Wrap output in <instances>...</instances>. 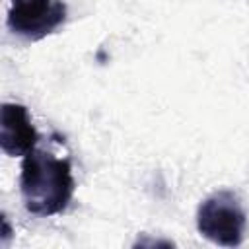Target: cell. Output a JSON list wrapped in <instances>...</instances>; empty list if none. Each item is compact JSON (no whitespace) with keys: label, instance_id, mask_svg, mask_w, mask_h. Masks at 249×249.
I'll return each instance as SVG.
<instances>
[{"label":"cell","instance_id":"6da1fadb","mask_svg":"<svg viewBox=\"0 0 249 249\" xmlns=\"http://www.w3.org/2000/svg\"><path fill=\"white\" fill-rule=\"evenodd\" d=\"M19 189L23 206L35 216H54L66 210L74 195L72 165L45 150H31L23 156Z\"/></svg>","mask_w":249,"mask_h":249},{"label":"cell","instance_id":"7a4b0ae2","mask_svg":"<svg viewBox=\"0 0 249 249\" xmlns=\"http://www.w3.org/2000/svg\"><path fill=\"white\" fill-rule=\"evenodd\" d=\"M196 230L216 245H241L247 231V214L239 196L230 189H222L206 196L196 210Z\"/></svg>","mask_w":249,"mask_h":249},{"label":"cell","instance_id":"277c9868","mask_svg":"<svg viewBox=\"0 0 249 249\" xmlns=\"http://www.w3.org/2000/svg\"><path fill=\"white\" fill-rule=\"evenodd\" d=\"M39 134L29 119L27 107L21 103H4L0 111V148L4 154L27 156L35 150Z\"/></svg>","mask_w":249,"mask_h":249},{"label":"cell","instance_id":"3957f363","mask_svg":"<svg viewBox=\"0 0 249 249\" xmlns=\"http://www.w3.org/2000/svg\"><path fill=\"white\" fill-rule=\"evenodd\" d=\"M66 19L62 0H10L6 25L27 41H39L58 29Z\"/></svg>","mask_w":249,"mask_h":249},{"label":"cell","instance_id":"5b68a950","mask_svg":"<svg viewBox=\"0 0 249 249\" xmlns=\"http://www.w3.org/2000/svg\"><path fill=\"white\" fill-rule=\"evenodd\" d=\"M2 224H4V241L10 237V226H8V220H6V216H2Z\"/></svg>","mask_w":249,"mask_h":249}]
</instances>
